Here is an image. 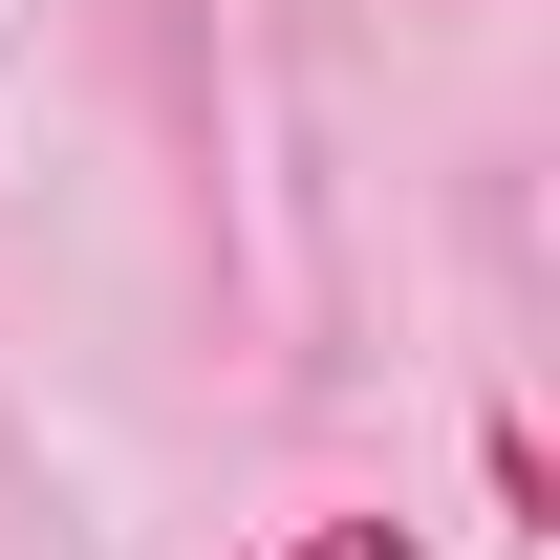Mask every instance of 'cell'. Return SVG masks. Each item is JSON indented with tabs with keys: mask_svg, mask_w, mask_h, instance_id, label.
<instances>
[{
	"mask_svg": "<svg viewBox=\"0 0 560 560\" xmlns=\"http://www.w3.org/2000/svg\"><path fill=\"white\" fill-rule=\"evenodd\" d=\"M259 560H431L410 517H302V539H259Z\"/></svg>",
	"mask_w": 560,
	"mask_h": 560,
	"instance_id": "cell-1",
	"label": "cell"
}]
</instances>
